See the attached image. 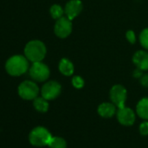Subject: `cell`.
<instances>
[{
	"instance_id": "1",
	"label": "cell",
	"mask_w": 148,
	"mask_h": 148,
	"mask_svg": "<svg viewBox=\"0 0 148 148\" xmlns=\"http://www.w3.org/2000/svg\"><path fill=\"white\" fill-rule=\"evenodd\" d=\"M29 60L25 56L14 55L5 64V70L12 76H21L28 71Z\"/></svg>"
},
{
	"instance_id": "2",
	"label": "cell",
	"mask_w": 148,
	"mask_h": 148,
	"mask_svg": "<svg viewBox=\"0 0 148 148\" xmlns=\"http://www.w3.org/2000/svg\"><path fill=\"white\" fill-rule=\"evenodd\" d=\"M25 55L32 63L41 62L46 55V46L40 40H32L25 47Z\"/></svg>"
},
{
	"instance_id": "3",
	"label": "cell",
	"mask_w": 148,
	"mask_h": 148,
	"mask_svg": "<svg viewBox=\"0 0 148 148\" xmlns=\"http://www.w3.org/2000/svg\"><path fill=\"white\" fill-rule=\"evenodd\" d=\"M52 136L51 132L43 126H38L32 130L29 134V141L30 143L38 147L48 145L51 139Z\"/></svg>"
},
{
	"instance_id": "4",
	"label": "cell",
	"mask_w": 148,
	"mask_h": 148,
	"mask_svg": "<svg viewBox=\"0 0 148 148\" xmlns=\"http://www.w3.org/2000/svg\"><path fill=\"white\" fill-rule=\"evenodd\" d=\"M29 73L33 80L38 82H44L49 79L51 71L49 67L41 61L33 63L30 67Z\"/></svg>"
},
{
	"instance_id": "5",
	"label": "cell",
	"mask_w": 148,
	"mask_h": 148,
	"mask_svg": "<svg viewBox=\"0 0 148 148\" xmlns=\"http://www.w3.org/2000/svg\"><path fill=\"white\" fill-rule=\"evenodd\" d=\"M18 94L19 96L25 100H33L36 99L39 93V88L38 85L30 80H25L22 82L18 86Z\"/></svg>"
},
{
	"instance_id": "6",
	"label": "cell",
	"mask_w": 148,
	"mask_h": 148,
	"mask_svg": "<svg viewBox=\"0 0 148 148\" xmlns=\"http://www.w3.org/2000/svg\"><path fill=\"white\" fill-rule=\"evenodd\" d=\"M110 99L118 108L125 106L127 99V90L122 85H114L109 92Z\"/></svg>"
},
{
	"instance_id": "7",
	"label": "cell",
	"mask_w": 148,
	"mask_h": 148,
	"mask_svg": "<svg viewBox=\"0 0 148 148\" xmlns=\"http://www.w3.org/2000/svg\"><path fill=\"white\" fill-rule=\"evenodd\" d=\"M72 32V23L67 17L58 19L54 25V33L59 38H66Z\"/></svg>"
},
{
	"instance_id": "8",
	"label": "cell",
	"mask_w": 148,
	"mask_h": 148,
	"mask_svg": "<svg viewBox=\"0 0 148 148\" xmlns=\"http://www.w3.org/2000/svg\"><path fill=\"white\" fill-rule=\"evenodd\" d=\"M61 91V85L57 81L51 80L43 85L41 88V95L47 100H53L60 95Z\"/></svg>"
},
{
	"instance_id": "9",
	"label": "cell",
	"mask_w": 148,
	"mask_h": 148,
	"mask_svg": "<svg viewBox=\"0 0 148 148\" xmlns=\"http://www.w3.org/2000/svg\"><path fill=\"white\" fill-rule=\"evenodd\" d=\"M116 116L119 124L125 126L132 125L136 119L135 112H133V110L130 107H126L125 106L121 108H118Z\"/></svg>"
},
{
	"instance_id": "10",
	"label": "cell",
	"mask_w": 148,
	"mask_h": 148,
	"mask_svg": "<svg viewBox=\"0 0 148 148\" xmlns=\"http://www.w3.org/2000/svg\"><path fill=\"white\" fill-rule=\"evenodd\" d=\"M64 9L65 17L72 21L81 13L83 10V3L81 0H69Z\"/></svg>"
},
{
	"instance_id": "11",
	"label": "cell",
	"mask_w": 148,
	"mask_h": 148,
	"mask_svg": "<svg viewBox=\"0 0 148 148\" xmlns=\"http://www.w3.org/2000/svg\"><path fill=\"white\" fill-rule=\"evenodd\" d=\"M132 62L136 67L140 71L148 70V52L146 51L139 50L132 56Z\"/></svg>"
},
{
	"instance_id": "12",
	"label": "cell",
	"mask_w": 148,
	"mask_h": 148,
	"mask_svg": "<svg viewBox=\"0 0 148 148\" xmlns=\"http://www.w3.org/2000/svg\"><path fill=\"white\" fill-rule=\"evenodd\" d=\"M117 112V106L113 103L104 102L98 107V113L105 119H110L113 117Z\"/></svg>"
},
{
	"instance_id": "13",
	"label": "cell",
	"mask_w": 148,
	"mask_h": 148,
	"mask_svg": "<svg viewBox=\"0 0 148 148\" xmlns=\"http://www.w3.org/2000/svg\"><path fill=\"white\" fill-rule=\"evenodd\" d=\"M58 70L64 76L70 77L74 72V65L70 59H68L66 58H63L59 61Z\"/></svg>"
},
{
	"instance_id": "14",
	"label": "cell",
	"mask_w": 148,
	"mask_h": 148,
	"mask_svg": "<svg viewBox=\"0 0 148 148\" xmlns=\"http://www.w3.org/2000/svg\"><path fill=\"white\" fill-rule=\"evenodd\" d=\"M136 112L141 119L148 120V98H143L138 102Z\"/></svg>"
},
{
	"instance_id": "15",
	"label": "cell",
	"mask_w": 148,
	"mask_h": 148,
	"mask_svg": "<svg viewBox=\"0 0 148 148\" xmlns=\"http://www.w3.org/2000/svg\"><path fill=\"white\" fill-rule=\"evenodd\" d=\"M33 106L39 112H46L49 109L48 100L43 97H37L33 99Z\"/></svg>"
},
{
	"instance_id": "16",
	"label": "cell",
	"mask_w": 148,
	"mask_h": 148,
	"mask_svg": "<svg viewBox=\"0 0 148 148\" xmlns=\"http://www.w3.org/2000/svg\"><path fill=\"white\" fill-rule=\"evenodd\" d=\"M50 14L51 16V18L53 19H59L60 18L64 17V9H63V7L59 5H51V7L50 8Z\"/></svg>"
},
{
	"instance_id": "17",
	"label": "cell",
	"mask_w": 148,
	"mask_h": 148,
	"mask_svg": "<svg viewBox=\"0 0 148 148\" xmlns=\"http://www.w3.org/2000/svg\"><path fill=\"white\" fill-rule=\"evenodd\" d=\"M49 148H66V141L61 137H52L48 144Z\"/></svg>"
},
{
	"instance_id": "18",
	"label": "cell",
	"mask_w": 148,
	"mask_h": 148,
	"mask_svg": "<svg viewBox=\"0 0 148 148\" xmlns=\"http://www.w3.org/2000/svg\"><path fill=\"white\" fill-rule=\"evenodd\" d=\"M138 38H139V43L141 46L144 49L148 50V27L141 31V32L139 33Z\"/></svg>"
},
{
	"instance_id": "19",
	"label": "cell",
	"mask_w": 148,
	"mask_h": 148,
	"mask_svg": "<svg viewBox=\"0 0 148 148\" xmlns=\"http://www.w3.org/2000/svg\"><path fill=\"white\" fill-rule=\"evenodd\" d=\"M71 85L74 88L76 89H81L85 86V80L81 76H74L71 79Z\"/></svg>"
},
{
	"instance_id": "20",
	"label": "cell",
	"mask_w": 148,
	"mask_h": 148,
	"mask_svg": "<svg viewBox=\"0 0 148 148\" xmlns=\"http://www.w3.org/2000/svg\"><path fill=\"white\" fill-rule=\"evenodd\" d=\"M125 38L128 40V42L132 45L136 43V34L132 30H129L125 33Z\"/></svg>"
},
{
	"instance_id": "21",
	"label": "cell",
	"mask_w": 148,
	"mask_h": 148,
	"mask_svg": "<svg viewBox=\"0 0 148 148\" xmlns=\"http://www.w3.org/2000/svg\"><path fill=\"white\" fill-rule=\"evenodd\" d=\"M139 132L143 136L148 135V121H144L139 125Z\"/></svg>"
},
{
	"instance_id": "22",
	"label": "cell",
	"mask_w": 148,
	"mask_h": 148,
	"mask_svg": "<svg viewBox=\"0 0 148 148\" xmlns=\"http://www.w3.org/2000/svg\"><path fill=\"white\" fill-rule=\"evenodd\" d=\"M139 82L142 86L148 87V74H144V75H142L139 79Z\"/></svg>"
}]
</instances>
